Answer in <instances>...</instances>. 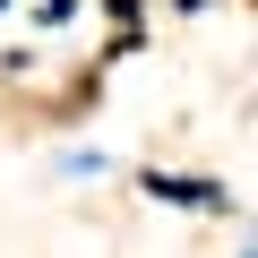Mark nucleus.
<instances>
[{"mask_svg": "<svg viewBox=\"0 0 258 258\" xmlns=\"http://www.w3.org/2000/svg\"><path fill=\"white\" fill-rule=\"evenodd\" d=\"M103 172H112V155H103V147H86V138L52 147V181H103Z\"/></svg>", "mask_w": 258, "mask_h": 258, "instance_id": "2", "label": "nucleus"}, {"mask_svg": "<svg viewBox=\"0 0 258 258\" xmlns=\"http://www.w3.org/2000/svg\"><path fill=\"white\" fill-rule=\"evenodd\" d=\"M35 18H43V26H69V18H78V0H35Z\"/></svg>", "mask_w": 258, "mask_h": 258, "instance_id": "3", "label": "nucleus"}, {"mask_svg": "<svg viewBox=\"0 0 258 258\" xmlns=\"http://www.w3.org/2000/svg\"><path fill=\"white\" fill-rule=\"evenodd\" d=\"M138 189L155 207H181V215H241V189L215 181V172H147Z\"/></svg>", "mask_w": 258, "mask_h": 258, "instance_id": "1", "label": "nucleus"}]
</instances>
